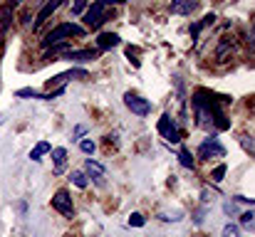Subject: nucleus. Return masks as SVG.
Segmentation results:
<instances>
[{"label":"nucleus","mask_w":255,"mask_h":237,"mask_svg":"<svg viewBox=\"0 0 255 237\" xmlns=\"http://www.w3.org/2000/svg\"><path fill=\"white\" fill-rule=\"evenodd\" d=\"M241 146H243L246 154H251V158H255V136L243 134V136H241Z\"/></svg>","instance_id":"21"},{"label":"nucleus","mask_w":255,"mask_h":237,"mask_svg":"<svg viewBox=\"0 0 255 237\" xmlns=\"http://www.w3.org/2000/svg\"><path fill=\"white\" fill-rule=\"evenodd\" d=\"M124 106H127L131 114H136V116H146V114L151 111V101L144 99V96H139V94H131V91L124 94Z\"/></svg>","instance_id":"5"},{"label":"nucleus","mask_w":255,"mask_h":237,"mask_svg":"<svg viewBox=\"0 0 255 237\" xmlns=\"http://www.w3.org/2000/svg\"><path fill=\"white\" fill-rule=\"evenodd\" d=\"M241 225H246V228H255V215L251 210H246L243 215H241Z\"/></svg>","instance_id":"28"},{"label":"nucleus","mask_w":255,"mask_h":237,"mask_svg":"<svg viewBox=\"0 0 255 237\" xmlns=\"http://www.w3.org/2000/svg\"><path fill=\"white\" fill-rule=\"evenodd\" d=\"M70 180L77 185V188H87L89 185V180H87V175L82 170H72V175H70Z\"/></svg>","instance_id":"22"},{"label":"nucleus","mask_w":255,"mask_h":237,"mask_svg":"<svg viewBox=\"0 0 255 237\" xmlns=\"http://www.w3.org/2000/svg\"><path fill=\"white\" fill-rule=\"evenodd\" d=\"M221 237H241V228L233 225V223H228V225L223 228V235Z\"/></svg>","instance_id":"26"},{"label":"nucleus","mask_w":255,"mask_h":237,"mask_svg":"<svg viewBox=\"0 0 255 237\" xmlns=\"http://www.w3.org/2000/svg\"><path fill=\"white\" fill-rule=\"evenodd\" d=\"M233 50H236V42H233V37H231V40H228V37H221V42H218V50H216V60H218V62H226V60H231Z\"/></svg>","instance_id":"13"},{"label":"nucleus","mask_w":255,"mask_h":237,"mask_svg":"<svg viewBox=\"0 0 255 237\" xmlns=\"http://www.w3.org/2000/svg\"><path fill=\"white\" fill-rule=\"evenodd\" d=\"M50 151H52V146H50L47 141H40V144L30 151V158H32V160H40V158L45 156V154H50Z\"/></svg>","instance_id":"20"},{"label":"nucleus","mask_w":255,"mask_h":237,"mask_svg":"<svg viewBox=\"0 0 255 237\" xmlns=\"http://www.w3.org/2000/svg\"><path fill=\"white\" fill-rule=\"evenodd\" d=\"M85 165H87V173L97 180V183H102V175H104V165L102 163H97V160H92V158H87L85 160Z\"/></svg>","instance_id":"16"},{"label":"nucleus","mask_w":255,"mask_h":237,"mask_svg":"<svg viewBox=\"0 0 255 237\" xmlns=\"http://www.w3.org/2000/svg\"><path fill=\"white\" fill-rule=\"evenodd\" d=\"M248 45H251V50H255V22L251 27V32H248Z\"/></svg>","instance_id":"33"},{"label":"nucleus","mask_w":255,"mask_h":237,"mask_svg":"<svg viewBox=\"0 0 255 237\" xmlns=\"http://www.w3.org/2000/svg\"><path fill=\"white\" fill-rule=\"evenodd\" d=\"M70 79H87V72L85 70H67V72H62V75H57V77L47 79V86L52 89H57V86H65V81H70Z\"/></svg>","instance_id":"9"},{"label":"nucleus","mask_w":255,"mask_h":237,"mask_svg":"<svg viewBox=\"0 0 255 237\" xmlns=\"http://www.w3.org/2000/svg\"><path fill=\"white\" fill-rule=\"evenodd\" d=\"M104 2V7H109V5H124L127 0H102Z\"/></svg>","instance_id":"34"},{"label":"nucleus","mask_w":255,"mask_h":237,"mask_svg":"<svg viewBox=\"0 0 255 237\" xmlns=\"http://www.w3.org/2000/svg\"><path fill=\"white\" fill-rule=\"evenodd\" d=\"M82 35H85V27H80V25H75V22H62V25H57L55 30H50V32L45 35L42 47L47 50V47L55 45V42H65L67 37H82Z\"/></svg>","instance_id":"2"},{"label":"nucleus","mask_w":255,"mask_h":237,"mask_svg":"<svg viewBox=\"0 0 255 237\" xmlns=\"http://www.w3.org/2000/svg\"><path fill=\"white\" fill-rule=\"evenodd\" d=\"M226 170H228V165H226V163L216 165V168H213V173H211V180H213V183H221V180L226 178Z\"/></svg>","instance_id":"23"},{"label":"nucleus","mask_w":255,"mask_h":237,"mask_svg":"<svg viewBox=\"0 0 255 237\" xmlns=\"http://www.w3.org/2000/svg\"><path fill=\"white\" fill-rule=\"evenodd\" d=\"M12 10H15L12 2H5V5L0 7V35H5V30L10 27V22H12Z\"/></svg>","instance_id":"15"},{"label":"nucleus","mask_w":255,"mask_h":237,"mask_svg":"<svg viewBox=\"0 0 255 237\" xmlns=\"http://www.w3.org/2000/svg\"><path fill=\"white\" fill-rule=\"evenodd\" d=\"M87 7V0H75L72 2V15H82Z\"/></svg>","instance_id":"29"},{"label":"nucleus","mask_w":255,"mask_h":237,"mask_svg":"<svg viewBox=\"0 0 255 237\" xmlns=\"http://www.w3.org/2000/svg\"><path fill=\"white\" fill-rule=\"evenodd\" d=\"M159 134L164 136V141H169V144H178L181 141V131L176 129V124H173V119H171V114H161V119H159Z\"/></svg>","instance_id":"6"},{"label":"nucleus","mask_w":255,"mask_h":237,"mask_svg":"<svg viewBox=\"0 0 255 237\" xmlns=\"http://www.w3.org/2000/svg\"><path fill=\"white\" fill-rule=\"evenodd\" d=\"M117 45H119V35H117V32H102V35L97 37V50H99V52L112 50V47H117Z\"/></svg>","instance_id":"14"},{"label":"nucleus","mask_w":255,"mask_h":237,"mask_svg":"<svg viewBox=\"0 0 255 237\" xmlns=\"http://www.w3.org/2000/svg\"><path fill=\"white\" fill-rule=\"evenodd\" d=\"M213 22H216V15H213V12H211V15H206L201 22H193V25H191V37H193V40H198V32H201L203 27L213 25Z\"/></svg>","instance_id":"18"},{"label":"nucleus","mask_w":255,"mask_h":237,"mask_svg":"<svg viewBox=\"0 0 255 237\" xmlns=\"http://www.w3.org/2000/svg\"><path fill=\"white\" fill-rule=\"evenodd\" d=\"M104 22H107V7H104L102 0H97V2H92V7L85 12V25L89 30H99Z\"/></svg>","instance_id":"4"},{"label":"nucleus","mask_w":255,"mask_h":237,"mask_svg":"<svg viewBox=\"0 0 255 237\" xmlns=\"http://www.w3.org/2000/svg\"><path fill=\"white\" fill-rule=\"evenodd\" d=\"M178 160H181V165H183V168H191V170L196 168V160H193V154H191V151H188L186 146H181V151H178Z\"/></svg>","instance_id":"19"},{"label":"nucleus","mask_w":255,"mask_h":237,"mask_svg":"<svg viewBox=\"0 0 255 237\" xmlns=\"http://www.w3.org/2000/svg\"><path fill=\"white\" fill-rule=\"evenodd\" d=\"M52 208L60 213V215H65V218H72L75 215V205H72V198H70V193L62 188V190H57L55 195H52Z\"/></svg>","instance_id":"7"},{"label":"nucleus","mask_w":255,"mask_h":237,"mask_svg":"<svg viewBox=\"0 0 255 237\" xmlns=\"http://www.w3.org/2000/svg\"><path fill=\"white\" fill-rule=\"evenodd\" d=\"M72 50V45L65 40V42H55V45H50L47 50H45V60H52V62H57V60H65V55Z\"/></svg>","instance_id":"10"},{"label":"nucleus","mask_w":255,"mask_h":237,"mask_svg":"<svg viewBox=\"0 0 255 237\" xmlns=\"http://www.w3.org/2000/svg\"><path fill=\"white\" fill-rule=\"evenodd\" d=\"M97 57H99V50H70L65 55V60H70V62H92Z\"/></svg>","instance_id":"12"},{"label":"nucleus","mask_w":255,"mask_h":237,"mask_svg":"<svg viewBox=\"0 0 255 237\" xmlns=\"http://www.w3.org/2000/svg\"><path fill=\"white\" fill-rule=\"evenodd\" d=\"M191 101H193V111H196V119H198L201 129H206V131L213 129V134L231 129V121L223 114V106L233 101L231 96L216 94V91H208V89H198Z\"/></svg>","instance_id":"1"},{"label":"nucleus","mask_w":255,"mask_h":237,"mask_svg":"<svg viewBox=\"0 0 255 237\" xmlns=\"http://www.w3.org/2000/svg\"><path fill=\"white\" fill-rule=\"evenodd\" d=\"M198 7V0H171V15H191Z\"/></svg>","instance_id":"11"},{"label":"nucleus","mask_w":255,"mask_h":237,"mask_svg":"<svg viewBox=\"0 0 255 237\" xmlns=\"http://www.w3.org/2000/svg\"><path fill=\"white\" fill-rule=\"evenodd\" d=\"M136 55H139V50H136V47H127V57L134 62V67H139V65H141V60H136Z\"/></svg>","instance_id":"30"},{"label":"nucleus","mask_w":255,"mask_h":237,"mask_svg":"<svg viewBox=\"0 0 255 237\" xmlns=\"http://www.w3.org/2000/svg\"><path fill=\"white\" fill-rule=\"evenodd\" d=\"M15 96H30V99H45V94H40V91H35V89H17L15 91Z\"/></svg>","instance_id":"24"},{"label":"nucleus","mask_w":255,"mask_h":237,"mask_svg":"<svg viewBox=\"0 0 255 237\" xmlns=\"http://www.w3.org/2000/svg\"><path fill=\"white\" fill-rule=\"evenodd\" d=\"M52 160H55V173L60 175L65 170V163H67V151L65 149H52Z\"/></svg>","instance_id":"17"},{"label":"nucleus","mask_w":255,"mask_h":237,"mask_svg":"<svg viewBox=\"0 0 255 237\" xmlns=\"http://www.w3.org/2000/svg\"><path fill=\"white\" fill-rule=\"evenodd\" d=\"M60 5H62V0H45L42 10H40V12H37V17H35V25H32V30L37 32V30H40V27H42V25H45V22H47V20L55 15V10H57Z\"/></svg>","instance_id":"8"},{"label":"nucleus","mask_w":255,"mask_h":237,"mask_svg":"<svg viewBox=\"0 0 255 237\" xmlns=\"http://www.w3.org/2000/svg\"><path fill=\"white\" fill-rule=\"evenodd\" d=\"M2 52H5V40H2V35H0V62H2Z\"/></svg>","instance_id":"35"},{"label":"nucleus","mask_w":255,"mask_h":237,"mask_svg":"<svg viewBox=\"0 0 255 237\" xmlns=\"http://www.w3.org/2000/svg\"><path fill=\"white\" fill-rule=\"evenodd\" d=\"M62 2H70V0H62Z\"/></svg>","instance_id":"36"},{"label":"nucleus","mask_w":255,"mask_h":237,"mask_svg":"<svg viewBox=\"0 0 255 237\" xmlns=\"http://www.w3.org/2000/svg\"><path fill=\"white\" fill-rule=\"evenodd\" d=\"M80 149H82V154H87V156H92V154L97 151V144H94L92 139H82V141H80Z\"/></svg>","instance_id":"25"},{"label":"nucleus","mask_w":255,"mask_h":237,"mask_svg":"<svg viewBox=\"0 0 255 237\" xmlns=\"http://www.w3.org/2000/svg\"><path fill=\"white\" fill-rule=\"evenodd\" d=\"M223 210H226V215H236V213H238L236 203H226V205H223Z\"/></svg>","instance_id":"32"},{"label":"nucleus","mask_w":255,"mask_h":237,"mask_svg":"<svg viewBox=\"0 0 255 237\" xmlns=\"http://www.w3.org/2000/svg\"><path fill=\"white\" fill-rule=\"evenodd\" d=\"M223 156H226V146L218 141V134H211V136L198 146V158L211 160V158H223Z\"/></svg>","instance_id":"3"},{"label":"nucleus","mask_w":255,"mask_h":237,"mask_svg":"<svg viewBox=\"0 0 255 237\" xmlns=\"http://www.w3.org/2000/svg\"><path fill=\"white\" fill-rule=\"evenodd\" d=\"M85 134H87V126H82V124H80V126H75V134H72V139H82Z\"/></svg>","instance_id":"31"},{"label":"nucleus","mask_w":255,"mask_h":237,"mask_svg":"<svg viewBox=\"0 0 255 237\" xmlns=\"http://www.w3.org/2000/svg\"><path fill=\"white\" fill-rule=\"evenodd\" d=\"M144 223H146V220H144L141 213H131V215H129V225H131V228H144Z\"/></svg>","instance_id":"27"}]
</instances>
